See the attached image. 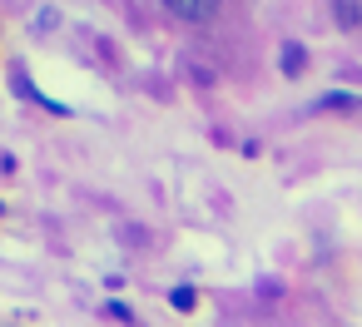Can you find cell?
<instances>
[{
    "label": "cell",
    "mask_w": 362,
    "mask_h": 327,
    "mask_svg": "<svg viewBox=\"0 0 362 327\" xmlns=\"http://www.w3.org/2000/svg\"><path fill=\"white\" fill-rule=\"evenodd\" d=\"M164 11L179 16V20H189V25H199V20H209L218 11V0H164Z\"/></svg>",
    "instance_id": "cell-1"
},
{
    "label": "cell",
    "mask_w": 362,
    "mask_h": 327,
    "mask_svg": "<svg viewBox=\"0 0 362 327\" xmlns=\"http://www.w3.org/2000/svg\"><path fill=\"white\" fill-rule=\"evenodd\" d=\"M332 20L342 30H357L362 25V0H332Z\"/></svg>",
    "instance_id": "cell-2"
},
{
    "label": "cell",
    "mask_w": 362,
    "mask_h": 327,
    "mask_svg": "<svg viewBox=\"0 0 362 327\" xmlns=\"http://www.w3.org/2000/svg\"><path fill=\"white\" fill-rule=\"evenodd\" d=\"M283 75H303V45H283Z\"/></svg>",
    "instance_id": "cell-3"
},
{
    "label": "cell",
    "mask_w": 362,
    "mask_h": 327,
    "mask_svg": "<svg viewBox=\"0 0 362 327\" xmlns=\"http://www.w3.org/2000/svg\"><path fill=\"white\" fill-rule=\"evenodd\" d=\"M317 105H322V109H357L362 100H357V95H322Z\"/></svg>",
    "instance_id": "cell-4"
},
{
    "label": "cell",
    "mask_w": 362,
    "mask_h": 327,
    "mask_svg": "<svg viewBox=\"0 0 362 327\" xmlns=\"http://www.w3.org/2000/svg\"><path fill=\"white\" fill-rule=\"evenodd\" d=\"M174 307L189 312V307H194V292H189V287H174Z\"/></svg>",
    "instance_id": "cell-5"
}]
</instances>
